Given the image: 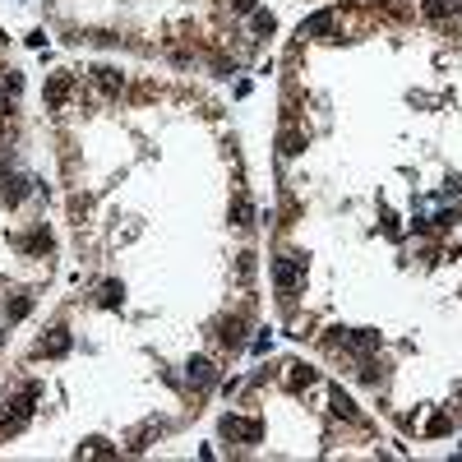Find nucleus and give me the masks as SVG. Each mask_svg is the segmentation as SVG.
Returning a JSON list of instances; mask_svg holds the SVG:
<instances>
[{
	"label": "nucleus",
	"instance_id": "1",
	"mask_svg": "<svg viewBox=\"0 0 462 462\" xmlns=\"http://www.w3.org/2000/svg\"><path fill=\"white\" fill-rule=\"evenodd\" d=\"M33 397H37V388H23L19 397H5L0 402V430H23V421L33 416Z\"/></svg>",
	"mask_w": 462,
	"mask_h": 462
},
{
	"label": "nucleus",
	"instance_id": "2",
	"mask_svg": "<svg viewBox=\"0 0 462 462\" xmlns=\"http://www.w3.org/2000/svg\"><path fill=\"white\" fill-rule=\"evenodd\" d=\"M273 277H277V291L291 296V291L301 286V277H305V259H301V254H282V259L273 264Z\"/></svg>",
	"mask_w": 462,
	"mask_h": 462
},
{
	"label": "nucleus",
	"instance_id": "3",
	"mask_svg": "<svg viewBox=\"0 0 462 462\" xmlns=\"http://www.w3.org/2000/svg\"><path fill=\"white\" fill-rule=\"evenodd\" d=\"M222 435H227V440H241V444H259L264 425H259V421H236V416H227V421H222Z\"/></svg>",
	"mask_w": 462,
	"mask_h": 462
},
{
	"label": "nucleus",
	"instance_id": "4",
	"mask_svg": "<svg viewBox=\"0 0 462 462\" xmlns=\"http://www.w3.org/2000/svg\"><path fill=\"white\" fill-rule=\"evenodd\" d=\"M213 379H218V370H213V361H190V384L194 388H213Z\"/></svg>",
	"mask_w": 462,
	"mask_h": 462
},
{
	"label": "nucleus",
	"instance_id": "5",
	"mask_svg": "<svg viewBox=\"0 0 462 462\" xmlns=\"http://www.w3.org/2000/svg\"><path fill=\"white\" fill-rule=\"evenodd\" d=\"M42 352H46V356H65V352H70V338H65V329H55L51 338H42Z\"/></svg>",
	"mask_w": 462,
	"mask_h": 462
},
{
	"label": "nucleus",
	"instance_id": "6",
	"mask_svg": "<svg viewBox=\"0 0 462 462\" xmlns=\"http://www.w3.org/2000/svg\"><path fill=\"white\" fill-rule=\"evenodd\" d=\"M333 411H338V416H347V421H361V411L352 407V397L342 393V388H333Z\"/></svg>",
	"mask_w": 462,
	"mask_h": 462
},
{
	"label": "nucleus",
	"instance_id": "7",
	"mask_svg": "<svg viewBox=\"0 0 462 462\" xmlns=\"http://www.w3.org/2000/svg\"><path fill=\"white\" fill-rule=\"evenodd\" d=\"M93 74H98V88H107V93L121 88V74H116V70H93Z\"/></svg>",
	"mask_w": 462,
	"mask_h": 462
},
{
	"label": "nucleus",
	"instance_id": "8",
	"mask_svg": "<svg viewBox=\"0 0 462 462\" xmlns=\"http://www.w3.org/2000/svg\"><path fill=\"white\" fill-rule=\"evenodd\" d=\"M102 305H121V282H107V286H102Z\"/></svg>",
	"mask_w": 462,
	"mask_h": 462
}]
</instances>
